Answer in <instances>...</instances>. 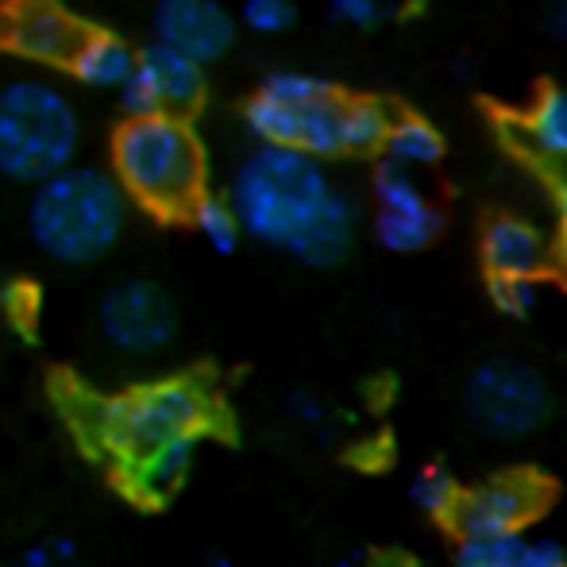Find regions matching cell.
Segmentation results:
<instances>
[{
	"mask_svg": "<svg viewBox=\"0 0 567 567\" xmlns=\"http://www.w3.org/2000/svg\"><path fill=\"white\" fill-rule=\"evenodd\" d=\"M343 93H329V97L313 101V105L298 109V135H293V151H306L313 158H337L348 155L343 151Z\"/></svg>",
	"mask_w": 567,
	"mask_h": 567,
	"instance_id": "cell-16",
	"label": "cell"
},
{
	"mask_svg": "<svg viewBox=\"0 0 567 567\" xmlns=\"http://www.w3.org/2000/svg\"><path fill=\"white\" fill-rule=\"evenodd\" d=\"M93 329L101 343L120 359H158L178 340L182 313L174 293L155 278H120L97 298L93 309Z\"/></svg>",
	"mask_w": 567,
	"mask_h": 567,
	"instance_id": "cell-7",
	"label": "cell"
},
{
	"mask_svg": "<svg viewBox=\"0 0 567 567\" xmlns=\"http://www.w3.org/2000/svg\"><path fill=\"white\" fill-rule=\"evenodd\" d=\"M155 43L189 54L202 66H213L236 43V16L220 0H155L151 12Z\"/></svg>",
	"mask_w": 567,
	"mask_h": 567,
	"instance_id": "cell-12",
	"label": "cell"
},
{
	"mask_svg": "<svg viewBox=\"0 0 567 567\" xmlns=\"http://www.w3.org/2000/svg\"><path fill=\"white\" fill-rule=\"evenodd\" d=\"M545 16H548V31L567 43V0H548Z\"/></svg>",
	"mask_w": 567,
	"mask_h": 567,
	"instance_id": "cell-28",
	"label": "cell"
},
{
	"mask_svg": "<svg viewBox=\"0 0 567 567\" xmlns=\"http://www.w3.org/2000/svg\"><path fill=\"white\" fill-rule=\"evenodd\" d=\"M529 537H463L455 548V567H522Z\"/></svg>",
	"mask_w": 567,
	"mask_h": 567,
	"instance_id": "cell-21",
	"label": "cell"
},
{
	"mask_svg": "<svg viewBox=\"0 0 567 567\" xmlns=\"http://www.w3.org/2000/svg\"><path fill=\"white\" fill-rule=\"evenodd\" d=\"M189 225L197 228V236H202L205 244H209V251H217V255H231L247 236L244 225H239V213L231 209L228 194H217V189H209V194L197 202Z\"/></svg>",
	"mask_w": 567,
	"mask_h": 567,
	"instance_id": "cell-19",
	"label": "cell"
},
{
	"mask_svg": "<svg viewBox=\"0 0 567 567\" xmlns=\"http://www.w3.org/2000/svg\"><path fill=\"white\" fill-rule=\"evenodd\" d=\"M217 421V398L194 374L135 382L93 410V444L109 455L113 475L143 467L158 455L205 444Z\"/></svg>",
	"mask_w": 567,
	"mask_h": 567,
	"instance_id": "cell-2",
	"label": "cell"
},
{
	"mask_svg": "<svg viewBox=\"0 0 567 567\" xmlns=\"http://www.w3.org/2000/svg\"><path fill=\"white\" fill-rule=\"evenodd\" d=\"M522 132H525V147L533 155H540L545 163L567 171V90L545 85L537 93V101L529 105V113H525Z\"/></svg>",
	"mask_w": 567,
	"mask_h": 567,
	"instance_id": "cell-15",
	"label": "cell"
},
{
	"mask_svg": "<svg viewBox=\"0 0 567 567\" xmlns=\"http://www.w3.org/2000/svg\"><path fill=\"white\" fill-rule=\"evenodd\" d=\"M382 158L394 166H405V171H429V166H436L444 158V135L425 116L405 113L390 127Z\"/></svg>",
	"mask_w": 567,
	"mask_h": 567,
	"instance_id": "cell-17",
	"label": "cell"
},
{
	"mask_svg": "<svg viewBox=\"0 0 567 567\" xmlns=\"http://www.w3.org/2000/svg\"><path fill=\"white\" fill-rule=\"evenodd\" d=\"M463 498V486L455 483V475L441 463H425L417 475L410 478V502L421 509L425 517H441V522H452L455 506Z\"/></svg>",
	"mask_w": 567,
	"mask_h": 567,
	"instance_id": "cell-20",
	"label": "cell"
},
{
	"mask_svg": "<svg viewBox=\"0 0 567 567\" xmlns=\"http://www.w3.org/2000/svg\"><path fill=\"white\" fill-rule=\"evenodd\" d=\"M560 251H564V259H567V213H564V225H560Z\"/></svg>",
	"mask_w": 567,
	"mask_h": 567,
	"instance_id": "cell-31",
	"label": "cell"
},
{
	"mask_svg": "<svg viewBox=\"0 0 567 567\" xmlns=\"http://www.w3.org/2000/svg\"><path fill=\"white\" fill-rule=\"evenodd\" d=\"M394 113L374 97H348L343 101V151L348 155H374L386 147Z\"/></svg>",
	"mask_w": 567,
	"mask_h": 567,
	"instance_id": "cell-18",
	"label": "cell"
},
{
	"mask_svg": "<svg viewBox=\"0 0 567 567\" xmlns=\"http://www.w3.org/2000/svg\"><path fill=\"white\" fill-rule=\"evenodd\" d=\"M209 78L205 66L189 54L174 51L166 43H143L135 78L116 93V105L124 120L135 116H194L205 101Z\"/></svg>",
	"mask_w": 567,
	"mask_h": 567,
	"instance_id": "cell-8",
	"label": "cell"
},
{
	"mask_svg": "<svg viewBox=\"0 0 567 567\" xmlns=\"http://www.w3.org/2000/svg\"><path fill=\"white\" fill-rule=\"evenodd\" d=\"M135 66H140V47H132L109 28H90L66 74L85 90L120 93L135 78Z\"/></svg>",
	"mask_w": 567,
	"mask_h": 567,
	"instance_id": "cell-14",
	"label": "cell"
},
{
	"mask_svg": "<svg viewBox=\"0 0 567 567\" xmlns=\"http://www.w3.org/2000/svg\"><path fill=\"white\" fill-rule=\"evenodd\" d=\"M486 293H491V306L509 321H525L540 306L537 278H486Z\"/></svg>",
	"mask_w": 567,
	"mask_h": 567,
	"instance_id": "cell-25",
	"label": "cell"
},
{
	"mask_svg": "<svg viewBox=\"0 0 567 567\" xmlns=\"http://www.w3.org/2000/svg\"><path fill=\"white\" fill-rule=\"evenodd\" d=\"M4 567H90V560H85V548L74 537L43 533V537L28 540Z\"/></svg>",
	"mask_w": 567,
	"mask_h": 567,
	"instance_id": "cell-24",
	"label": "cell"
},
{
	"mask_svg": "<svg viewBox=\"0 0 567 567\" xmlns=\"http://www.w3.org/2000/svg\"><path fill=\"white\" fill-rule=\"evenodd\" d=\"M560 205H564V213H567V171H560Z\"/></svg>",
	"mask_w": 567,
	"mask_h": 567,
	"instance_id": "cell-30",
	"label": "cell"
},
{
	"mask_svg": "<svg viewBox=\"0 0 567 567\" xmlns=\"http://www.w3.org/2000/svg\"><path fill=\"white\" fill-rule=\"evenodd\" d=\"M463 413L494 441H525L553 421V386L537 367L491 355L463 379Z\"/></svg>",
	"mask_w": 567,
	"mask_h": 567,
	"instance_id": "cell-6",
	"label": "cell"
},
{
	"mask_svg": "<svg viewBox=\"0 0 567 567\" xmlns=\"http://www.w3.org/2000/svg\"><path fill=\"white\" fill-rule=\"evenodd\" d=\"M282 413L293 429L317 436V441H332V436L340 433L337 405H329L321 394H313V390H290L286 402H282Z\"/></svg>",
	"mask_w": 567,
	"mask_h": 567,
	"instance_id": "cell-22",
	"label": "cell"
},
{
	"mask_svg": "<svg viewBox=\"0 0 567 567\" xmlns=\"http://www.w3.org/2000/svg\"><path fill=\"white\" fill-rule=\"evenodd\" d=\"M329 16L337 23L367 31V28H379L386 8H382V0H329Z\"/></svg>",
	"mask_w": 567,
	"mask_h": 567,
	"instance_id": "cell-27",
	"label": "cell"
},
{
	"mask_svg": "<svg viewBox=\"0 0 567 567\" xmlns=\"http://www.w3.org/2000/svg\"><path fill=\"white\" fill-rule=\"evenodd\" d=\"M483 267L486 278H537L553 262V244L533 220L525 217H494L483 228Z\"/></svg>",
	"mask_w": 567,
	"mask_h": 567,
	"instance_id": "cell-13",
	"label": "cell"
},
{
	"mask_svg": "<svg viewBox=\"0 0 567 567\" xmlns=\"http://www.w3.org/2000/svg\"><path fill=\"white\" fill-rule=\"evenodd\" d=\"M109 171L127 202L158 220H189L209 194L202 135L186 116L120 120L109 140Z\"/></svg>",
	"mask_w": 567,
	"mask_h": 567,
	"instance_id": "cell-4",
	"label": "cell"
},
{
	"mask_svg": "<svg viewBox=\"0 0 567 567\" xmlns=\"http://www.w3.org/2000/svg\"><path fill=\"white\" fill-rule=\"evenodd\" d=\"M239 23L251 35H286L298 23V4L293 0H244Z\"/></svg>",
	"mask_w": 567,
	"mask_h": 567,
	"instance_id": "cell-26",
	"label": "cell"
},
{
	"mask_svg": "<svg viewBox=\"0 0 567 567\" xmlns=\"http://www.w3.org/2000/svg\"><path fill=\"white\" fill-rule=\"evenodd\" d=\"M82 147V116L59 82L43 74H12L0 82V178L31 186L74 166Z\"/></svg>",
	"mask_w": 567,
	"mask_h": 567,
	"instance_id": "cell-5",
	"label": "cell"
},
{
	"mask_svg": "<svg viewBox=\"0 0 567 567\" xmlns=\"http://www.w3.org/2000/svg\"><path fill=\"white\" fill-rule=\"evenodd\" d=\"M90 23H82L62 0H4L0 4V43L23 62L70 70Z\"/></svg>",
	"mask_w": 567,
	"mask_h": 567,
	"instance_id": "cell-11",
	"label": "cell"
},
{
	"mask_svg": "<svg viewBox=\"0 0 567 567\" xmlns=\"http://www.w3.org/2000/svg\"><path fill=\"white\" fill-rule=\"evenodd\" d=\"M259 93L270 101L301 109V105H313V101L329 97V93H337V85H332L329 78L309 74V70H275V74L262 78Z\"/></svg>",
	"mask_w": 567,
	"mask_h": 567,
	"instance_id": "cell-23",
	"label": "cell"
},
{
	"mask_svg": "<svg viewBox=\"0 0 567 567\" xmlns=\"http://www.w3.org/2000/svg\"><path fill=\"white\" fill-rule=\"evenodd\" d=\"M132 202L113 171L74 163L39 182L23 205V231L43 259L59 267H93L127 236Z\"/></svg>",
	"mask_w": 567,
	"mask_h": 567,
	"instance_id": "cell-3",
	"label": "cell"
},
{
	"mask_svg": "<svg viewBox=\"0 0 567 567\" xmlns=\"http://www.w3.org/2000/svg\"><path fill=\"white\" fill-rule=\"evenodd\" d=\"M228 202L251 239L313 270L340 267L359 236V205L332 186L321 158L293 147H251L228 178Z\"/></svg>",
	"mask_w": 567,
	"mask_h": 567,
	"instance_id": "cell-1",
	"label": "cell"
},
{
	"mask_svg": "<svg viewBox=\"0 0 567 567\" xmlns=\"http://www.w3.org/2000/svg\"><path fill=\"white\" fill-rule=\"evenodd\" d=\"M205 567H236V560H231L225 548H209V553H205Z\"/></svg>",
	"mask_w": 567,
	"mask_h": 567,
	"instance_id": "cell-29",
	"label": "cell"
},
{
	"mask_svg": "<svg viewBox=\"0 0 567 567\" xmlns=\"http://www.w3.org/2000/svg\"><path fill=\"white\" fill-rule=\"evenodd\" d=\"M548 486L533 471H506L467 486L452 514V529L463 537H514L545 509Z\"/></svg>",
	"mask_w": 567,
	"mask_h": 567,
	"instance_id": "cell-10",
	"label": "cell"
},
{
	"mask_svg": "<svg viewBox=\"0 0 567 567\" xmlns=\"http://www.w3.org/2000/svg\"><path fill=\"white\" fill-rule=\"evenodd\" d=\"M371 194H374L371 231L379 239V247H386L394 255H413V251H425L441 236L444 217L433 205V197L421 189V182L413 178V171L382 158L374 166Z\"/></svg>",
	"mask_w": 567,
	"mask_h": 567,
	"instance_id": "cell-9",
	"label": "cell"
}]
</instances>
